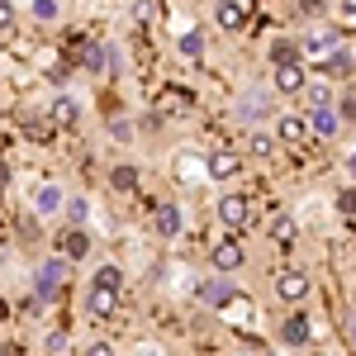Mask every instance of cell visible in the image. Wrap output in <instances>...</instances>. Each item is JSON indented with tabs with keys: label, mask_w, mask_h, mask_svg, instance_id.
Here are the masks:
<instances>
[{
	"label": "cell",
	"mask_w": 356,
	"mask_h": 356,
	"mask_svg": "<svg viewBox=\"0 0 356 356\" xmlns=\"http://www.w3.org/2000/svg\"><path fill=\"white\" fill-rule=\"evenodd\" d=\"M271 105H275V86L271 90H266V86H247L243 95H238V105H233V114H238L243 124H266Z\"/></svg>",
	"instance_id": "2"
},
{
	"label": "cell",
	"mask_w": 356,
	"mask_h": 356,
	"mask_svg": "<svg viewBox=\"0 0 356 356\" xmlns=\"http://www.w3.org/2000/svg\"><path fill=\"white\" fill-rule=\"evenodd\" d=\"M67 275H72V261L57 252V257H48V261H38L33 266V304L43 309V304H53L57 295H62V285H67Z\"/></svg>",
	"instance_id": "1"
},
{
	"label": "cell",
	"mask_w": 356,
	"mask_h": 356,
	"mask_svg": "<svg viewBox=\"0 0 356 356\" xmlns=\"http://www.w3.org/2000/svg\"><path fill=\"white\" fill-rule=\"evenodd\" d=\"M10 24H15V5H10V0H0V33H5Z\"/></svg>",
	"instance_id": "37"
},
{
	"label": "cell",
	"mask_w": 356,
	"mask_h": 356,
	"mask_svg": "<svg viewBox=\"0 0 356 356\" xmlns=\"http://www.w3.org/2000/svg\"><path fill=\"white\" fill-rule=\"evenodd\" d=\"M243 261H247V252H243V243H238V238H223V243H214V252H209V266H214V271H223V275H233Z\"/></svg>",
	"instance_id": "7"
},
{
	"label": "cell",
	"mask_w": 356,
	"mask_h": 356,
	"mask_svg": "<svg viewBox=\"0 0 356 356\" xmlns=\"http://www.w3.org/2000/svg\"><path fill=\"white\" fill-rule=\"evenodd\" d=\"M252 157H271V134H252Z\"/></svg>",
	"instance_id": "35"
},
{
	"label": "cell",
	"mask_w": 356,
	"mask_h": 356,
	"mask_svg": "<svg viewBox=\"0 0 356 356\" xmlns=\"http://www.w3.org/2000/svg\"><path fill=\"white\" fill-rule=\"evenodd\" d=\"M300 15H309V19H318V15H323V0H300Z\"/></svg>",
	"instance_id": "38"
},
{
	"label": "cell",
	"mask_w": 356,
	"mask_h": 356,
	"mask_svg": "<svg viewBox=\"0 0 356 356\" xmlns=\"http://www.w3.org/2000/svg\"><path fill=\"white\" fill-rule=\"evenodd\" d=\"M304 90H309V110H318V105H332V86H323V81L314 86V81H309Z\"/></svg>",
	"instance_id": "30"
},
{
	"label": "cell",
	"mask_w": 356,
	"mask_h": 356,
	"mask_svg": "<svg viewBox=\"0 0 356 356\" xmlns=\"http://www.w3.org/2000/svg\"><path fill=\"white\" fill-rule=\"evenodd\" d=\"M181 228H186V209L176 200H162L152 209V238H181Z\"/></svg>",
	"instance_id": "4"
},
{
	"label": "cell",
	"mask_w": 356,
	"mask_h": 356,
	"mask_svg": "<svg viewBox=\"0 0 356 356\" xmlns=\"http://www.w3.org/2000/svg\"><path fill=\"white\" fill-rule=\"evenodd\" d=\"M204 162H209V181H228V176H238V171H243V157H238V152H228V147L214 152V157H204Z\"/></svg>",
	"instance_id": "19"
},
{
	"label": "cell",
	"mask_w": 356,
	"mask_h": 356,
	"mask_svg": "<svg viewBox=\"0 0 356 356\" xmlns=\"http://www.w3.org/2000/svg\"><path fill=\"white\" fill-rule=\"evenodd\" d=\"M337 43H342V33H337V29H328V24L309 29V33H304V38H300L304 57H328L332 48H337Z\"/></svg>",
	"instance_id": "9"
},
{
	"label": "cell",
	"mask_w": 356,
	"mask_h": 356,
	"mask_svg": "<svg viewBox=\"0 0 356 356\" xmlns=\"http://www.w3.org/2000/svg\"><path fill=\"white\" fill-rule=\"evenodd\" d=\"M95 285H110V290H124V266H114V261H105V266H95V275H90Z\"/></svg>",
	"instance_id": "28"
},
{
	"label": "cell",
	"mask_w": 356,
	"mask_h": 356,
	"mask_svg": "<svg viewBox=\"0 0 356 356\" xmlns=\"http://www.w3.org/2000/svg\"><path fill=\"white\" fill-rule=\"evenodd\" d=\"M271 86H275V95H304V86H309L304 62H280L271 72Z\"/></svg>",
	"instance_id": "6"
},
{
	"label": "cell",
	"mask_w": 356,
	"mask_h": 356,
	"mask_svg": "<svg viewBox=\"0 0 356 356\" xmlns=\"http://www.w3.org/2000/svg\"><path fill=\"white\" fill-rule=\"evenodd\" d=\"M195 295H200V304H214V309H228V304H233V295H238V285H233V280H228L223 271H214L209 280H204V285H200V290H195Z\"/></svg>",
	"instance_id": "5"
},
{
	"label": "cell",
	"mask_w": 356,
	"mask_h": 356,
	"mask_svg": "<svg viewBox=\"0 0 356 356\" xmlns=\"http://www.w3.org/2000/svg\"><path fill=\"white\" fill-rule=\"evenodd\" d=\"M304 134H309V119H304V114H285V119H275V138H280V143L295 147V143H304Z\"/></svg>",
	"instance_id": "21"
},
{
	"label": "cell",
	"mask_w": 356,
	"mask_h": 356,
	"mask_svg": "<svg viewBox=\"0 0 356 356\" xmlns=\"http://www.w3.org/2000/svg\"><path fill=\"white\" fill-rule=\"evenodd\" d=\"M347 332H352V347H356V314H352V328H347Z\"/></svg>",
	"instance_id": "41"
},
{
	"label": "cell",
	"mask_w": 356,
	"mask_h": 356,
	"mask_svg": "<svg viewBox=\"0 0 356 356\" xmlns=\"http://www.w3.org/2000/svg\"><path fill=\"white\" fill-rule=\"evenodd\" d=\"M323 67H328V76H342V81H347V76L356 72V53L347 48V43H337V48L323 57Z\"/></svg>",
	"instance_id": "20"
},
{
	"label": "cell",
	"mask_w": 356,
	"mask_h": 356,
	"mask_svg": "<svg viewBox=\"0 0 356 356\" xmlns=\"http://www.w3.org/2000/svg\"><path fill=\"white\" fill-rule=\"evenodd\" d=\"M214 24H219L223 33H238V29L247 24V10L238 0H214Z\"/></svg>",
	"instance_id": "13"
},
{
	"label": "cell",
	"mask_w": 356,
	"mask_h": 356,
	"mask_svg": "<svg viewBox=\"0 0 356 356\" xmlns=\"http://www.w3.org/2000/svg\"><path fill=\"white\" fill-rule=\"evenodd\" d=\"M342 166H347V176H352V181H356V143H352V147H347V157H342Z\"/></svg>",
	"instance_id": "39"
},
{
	"label": "cell",
	"mask_w": 356,
	"mask_h": 356,
	"mask_svg": "<svg viewBox=\"0 0 356 356\" xmlns=\"http://www.w3.org/2000/svg\"><path fill=\"white\" fill-rule=\"evenodd\" d=\"M53 119H48V114H24V134L29 138H38V143H43V138H53Z\"/></svg>",
	"instance_id": "27"
},
{
	"label": "cell",
	"mask_w": 356,
	"mask_h": 356,
	"mask_svg": "<svg viewBox=\"0 0 356 356\" xmlns=\"http://www.w3.org/2000/svg\"><path fill=\"white\" fill-rule=\"evenodd\" d=\"M29 15H33L38 24H57V19H62V5H57V0H29Z\"/></svg>",
	"instance_id": "26"
},
{
	"label": "cell",
	"mask_w": 356,
	"mask_h": 356,
	"mask_svg": "<svg viewBox=\"0 0 356 356\" xmlns=\"http://www.w3.org/2000/svg\"><path fill=\"white\" fill-rule=\"evenodd\" d=\"M48 119H53L57 129H76V124H81V105H76V95H57L53 110H48Z\"/></svg>",
	"instance_id": "17"
},
{
	"label": "cell",
	"mask_w": 356,
	"mask_h": 356,
	"mask_svg": "<svg viewBox=\"0 0 356 356\" xmlns=\"http://www.w3.org/2000/svg\"><path fill=\"white\" fill-rule=\"evenodd\" d=\"M337 214H347V219H356V186H347V191L337 195Z\"/></svg>",
	"instance_id": "33"
},
{
	"label": "cell",
	"mask_w": 356,
	"mask_h": 356,
	"mask_svg": "<svg viewBox=\"0 0 356 356\" xmlns=\"http://www.w3.org/2000/svg\"><path fill=\"white\" fill-rule=\"evenodd\" d=\"M280 62H304V48L295 38H275L271 43V67H280Z\"/></svg>",
	"instance_id": "25"
},
{
	"label": "cell",
	"mask_w": 356,
	"mask_h": 356,
	"mask_svg": "<svg viewBox=\"0 0 356 356\" xmlns=\"http://www.w3.org/2000/svg\"><path fill=\"white\" fill-rule=\"evenodd\" d=\"M110 138H114V143H134V129H129V119H110Z\"/></svg>",
	"instance_id": "34"
},
{
	"label": "cell",
	"mask_w": 356,
	"mask_h": 356,
	"mask_svg": "<svg viewBox=\"0 0 356 356\" xmlns=\"http://www.w3.org/2000/svg\"><path fill=\"white\" fill-rule=\"evenodd\" d=\"M62 214H72V223H81L86 214H90V204H86L81 195H67V209H62Z\"/></svg>",
	"instance_id": "31"
},
{
	"label": "cell",
	"mask_w": 356,
	"mask_h": 356,
	"mask_svg": "<svg viewBox=\"0 0 356 356\" xmlns=\"http://www.w3.org/2000/svg\"><path fill=\"white\" fill-rule=\"evenodd\" d=\"M337 114H342V124H352V119H356V90H352V86L342 90V105H337Z\"/></svg>",
	"instance_id": "32"
},
{
	"label": "cell",
	"mask_w": 356,
	"mask_h": 356,
	"mask_svg": "<svg viewBox=\"0 0 356 356\" xmlns=\"http://www.w3.org/2000/svg\"><path fill=\"white\" fill-rule=\"evenodd\" d=\"M5 181H10V171H5V162H0V191H5Z\"/></svg>",
	"instance_id": "40"
},
{
	"label": "cell",
	"mask_w": 356,
	"mask_h": 356,
	"mask_svg": "<svg viewBox=\"0 0 356 356\" xmlns=\"http://www.w3.org/2000/svg\"><path fill=\"white\" fill-rule=\"evenodd\" d=\"M57 252H62L67 261H81V257H90V233H86L81 223H72V228L57 238Z\"/></svg>",
	"instance_id": "12"
},
{
	"label": "cell",
	"mask_w": 356,
	"mask_h": 356,
	"mask_svg": "<svg viewBox=\"0 0 356 356\" xmlns=\"http://www.w3.org/2000/svg\"><path fill=\"white\" fill-rule=\"evenodd\" d=\"M43 347H48V352H67V347H72V337H67V332H48V337H43Z\"/></svg>",
	"instance_id": "36"
},
{
	"label": "cell",
	"mask_w": 356,
	"mask_h": 356,
	"mask_svg": "<svg viewBox=\"0 0 356 356\" xmlns=\"http://www.w3.org/2000/svg\"><path fill=\"white\" fill-rule=\"evenodd\" d=\"M176 48H181V57H204V33H200V29L181 33V43H176Z\"/></svg>",
	"instance_id": "29"
},
{
	"label": "cell",
	"mask_w": 356,
	"mask_h": 356,
	"mask_svg": "<svg viewBox=\"0 0 356 356\" xmlns=\"http://www.w3.org/2000/svg\"><path fill=\"white\" fill-rule=\"evenodd\" d=\"M280 342L285 347H309L314 342V323H309V314H285V323H280Z\"/></svg>",
	"instance_id": "10"
},
{
	"label": "cell",
	"mask_w": 356,
	"mask_h": 356,
	"mask_svg": "<svg viewBox=\"0 0 356 356\" xmlns=\"http://www.w3.org/2000/svg\"><path fill=\"white\" fill-rule=\"evenodd\" d=\"M309 129H314L318 138H337V129H342L337 105H318V110H309Z\"/></svg>",
	"instance_id": "16"
},
{
	"label": "cell",
	"mask_w": 356,
	"mask_h": 356,
	"mask_svg": "<svg viewBox=\"0 0 356 356\" xmlns=\"http://www.w3.org/2000/svg\"><path fill=\"white\" fill-rule=\"evenodd\" d=\"M266 233H271V243L290 247V243H295V238H300V223H295V214H275V219H271V228H266Z\"/></svg>",
	"instance_id": "23"
},
{
	"label": "cell",
	"mask_w": 356,
	"mask_h": 356,
	"mask_svg": "<svg viewBox=\"0 0 356 356\" xmlns=\"http://www.w3.org/2000/svg\"><path fill=\"white\" fill-rule=\"evenodd\" d=\"M114 309H119V290L90 280V290H86V314H90V318H114Z\"/></svg>",
	"instance_id": "8"
},
{
	"label": "cell",
	"mask_w": 356,
	"mask_h": 356,
	"mask_svg": "<svg viewBox=\"0 0 356 356\" xmlns=\"http://www.w3.org/2000/svg\"><path fill=\"white\" fill-rule=\"evenodd\" d=\"M275 295L285 304H304L309 300V275L304 271H280L275 275Z\"/></svg>",
	"instance_id": "11"
},
{
	"label": "cell",
	"mask_w": 356,
	"mask_h": 356,
	"mask_svg": "<svg viewBox=\"0 0 356 356\" xmlns=\"http://www.w3.org/2000/svg\"><path fill=\"white\" fill-rule=\"evenodd\" d=\"M152 110L162 114V119H171V114H186V110H191V95H186V90H162V100H157Z\"/></svg>",
	"instance_id": "24"
},
{
	"label": "cell",
	"mask_w": 356,
	"mask_h": 356,
	"mask_svg": "<svg viewBox=\"0 0 356 356\" xmlns=\"http://www.w3.org/2000/svg\"><path fill=\"white\" fill-rule=\"evenodd\" d=\"M214 214H219L223 228H243L247 223V200L243 195H223L219 204H214Z\"/></svg>",
	"instance_id": "15"
},
{
	"label": "cell",
	"mask_w": 356,
	"mask_h": 356,
	"mask_svg": "<svg viewBox=\"0 0 356 356\" xmlns=\"http://www.w3.org/2000/svg\"><path fill=\"white\" fill-rule=\"evenodd\" d=\"M171 171H176V181H204L209 176V162L200 152H176V166Z\"/></svg>",
	"instance_id": "18"
},
{
	"label": "cell",
	"mask_w": 356,
	"mask_h": 356,
	"mask_svg": "<svg viewBox=\"0 0 356 356\" xmlns=\"http://www.w3.org/2000/svg\"><path fill=\"white\" fill-rule=\"evenodd\" d=\"M29 209H33L38 219H57V214L67 209V191H62L57 181H38V186L29 191Z\"/></svg>",
	"instance_id": "3"
},
{
	"label": "cell",
	"mask_w": 356,
	"mask_h": 356,
	"mask_svg": "<svg viewBox=\"0 0 356 356\" xmlns=\"http://www.w3.org/2000/svg\"><path fill=\"white\" fill-rule=\"evenodd\" d=\"M81 62L90 72H110V67H119V53L110 43H81Z\"/></svg>",
	"instance_id": "14"
},
{
	"label": "cell",
	"mask_w": 356,
	"mask_h": 356,
	"mask_svg": "<svg viewBox=\"0 0 356 356\" xmlns=\"http://www.w3.org/2000/svg\"><path fill=\"white\" fill-rule=\"evenodd\" d=\"M138 181H143V171H138L134 162H119V166H110V186L119 195H134L138 191Z\"/></svg>",
	"instance_id": "22"
}]
</instances>
